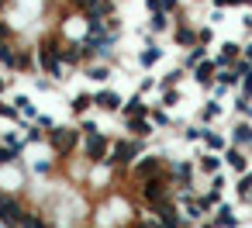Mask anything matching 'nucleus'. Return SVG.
I'll list each match as a JSON object with an SVG mask.
<instances>
[{
	"label": "nucleus",
	"instance_id": "nucleus-24",
	"mask_svg": "<svg viewBox=\"0 0 252 228\" xmlns=\"http://www.w3.org/2000/svg\"><path fill=\"white\" fill-rule=\"evenodd\" d=\"M214 225L218 228H235V214H231V207H218V214H214Z\"/></svg>",
	"mask_w": 252,
	"mask_h": 228
},
{
	"label": "nucleus",
	"instance_id": "nucleus-16",
	"mask_svg": "<svg viewBox=\"0 0 252 228\" xmlns=\"http://www.w3.org/2000/svg\"><path fill=\"white\" fill-rule=\"evenodd\" d=\"M11 104H14V111H18V118H21V121H35V118H38V111H35V104L28 100V94H18Z\"/></svg>",
	"mask_w": 252,
	"mask_h": 228
},
{
	"label": "nucleus",
	"instance_id": "nucleus-40",
	"mask_svg": "<svg viewBox=\"0 0 252 228\" xmlns=\"http://www.w3.org/2000/svg\"><path fill=\"white\" fill-rule=\"evenodd\" d=\"M183 138H187V142H200V138H204V128H187Z\"/></svg>",
	"mask_w": 252,
	"mask_h": 228
},
{
	"label": "nucleus",
	"instance_id": "nucleus-14",
	"mask_svg": "<svg viewBox=\"0 0 252 228\" xmlns=\"http://www.w3.org/2000/svg\"><path fill=\"white\" fill-rule=\"evenodd\" d=\"M125 128H128L131 138H149V135L156 131V125H152L149 118H125Z\"/></svg>",
	"mask_w": 252,
	"mask_h": 228
},
{
	"label": "nucleus",
	"instance_id": "nucleus-41",
	"mask_svg": "<svg viewBox=\"0 0 252 228\" xmlns=\"http://www.w3.org/2000/svg\"><path fill=\"white\" fill-rule=\"evenodd\" d=\"M7 38H14V28H11L4 18H0V42H7Z\"/></svg>",
	"mask_w": 252,
	"mask_h": 228
},
{
	"label": "nucleus",
	"instance_id": "nucleus-21",
	"mask_svg": "<svg viewBox=\"0 0 252 228\" xmlns=\"http://www.w3.org/2000/svg\"><path fill=\"white\" fill-rule=\"evenodd\" d=\"M0 145H7L14 156H25V135H14V131H7V135H0Z\"/></svg>",
	"mask_w": 252,
	"mask_h": 228
},
{
	"label": "nucleus",
	"instance_id": "nucleus-43",
	"mask_svg": "<svg viewBox=\"0 0 252 228\" xmlns=\"http://www.w3.org/2000/svg\"><path fill=\"white\" fill-rule=\"evenodd\" d=\"M35 125H38V128H42V131H49V128H52V125H56V121H52V118H49V114H38V118H35Z\"/></svg>",
	"mask_w": 252,
	"mask_h": 228
},
{
	"label": "nucleus",
	"instance_id": "nucleus-36",
	"mask_svg": "<svg viewBox=\"0 0 252 228\" xmlns=\"http://www.w3.org/2000/svg\"><path fill=\"white\" fill-rule=\"evenodd\" d=\"M214 42V32L211 28H197V45H211Z\"/></svg>",
	"mask_w": 252,
	"mask_h": 228
},
{
	"label": "nucleus",
	"instance_id": "nucleus-31",
	"mask_svg": "<svg viewBox=\"0 0 252 228\" xmlns=\"http://www.w3.org/2000/svg\"><path fill=\"white\" fill-rule=\"evenodd\" d=\"M183 73H187V69H169V73L159 80V90H162V87H176V83L183 80Z\"/></svg>",
	"mask_w": 252,
	"mask_h": 228
},
{
	"label": "nucleus",
	"instance_id": "nucleus-27",
	"mask_svg": "<svg viewBox=\"0 0 252 228\" xmlns=\"http://www.w3.org/2000/svg\"><path fill=\"white\" fill-rule=\"evenodd\" d=\"M204 145H207L211 152H218V149H224V138H221L218 131H211V128H204Z\"/></svg>",
	"mask_w": 252,
	"mask_h": 228
},
{
	"label": "nucleus",
	"instance_id": "nucleus-10",
	"mask_svg": "<svg viewBox=\"0 0 252 228\" xmlns=\"http://www.w3.org/2000/svg\"><path fill=\"white\" fill-rule=\"evenodd\" d=\"M173 18H176V32H173V42H176L180 49H190V45L197 42V32H193V28L187 25L183 11H180V14H173Z\"/></svg>",
	"mask_w": 252,
	"mask_h": 228
},
{
	"label": "nucleus",
	"instance_id": "nucleus-6",
	"mask_svg": "<svg viewBox=\"0 0 252 228\" xmlns=\"http://www.w3.org/2000/svg\"><path fill=\"white\" fill-rule=\"evenodd\" d=\"M80 152H83V159H87L90 166H100V163L107 159V152H111V138H107L104 131L83 135V138H80Z\"/></svg>",
	"mask_w": 252,
	"mask_h": 228
},
{
	"label": "nucleus",
	"instance_id": "nucleus-45",
	"mask_svg": "<svg viewBox=\"0 0 252 228\" xmlns=\"http://www.w3.org/2000/svg\"><path fill=\"white\" fill-rule=\"evenodd\" d=\"M159 4H162V0H145V11H149V14H156V11H162Z\"/></svg>",
	"mask_w": 252,
	"mask_h": 228
},
{
	"label": "nucleus",
	"instance_id": "nucleus-17",
	"mask_svg": "<svg viewBox=\"0 0 252 228\" xmlns=\"http://www.w3.org/2000/svg\"><path fill=\"white\" fill-rule=\"evenodd\" d=\"M159 59H162V45H156V42H149V45L138 52V66H145V69H149V66H156Z\"/></svg>",
	"mask_w": 252,
	"mask_h": 228
},
{
	"label": "nucleus",
	"instance_id": "nucleus-34",
	"mask_svg": "<svg viewBox=\"0 0 252 228\" xmlns=\"http://www.w3.org/2000/svg\"><path fill=\"white\" fill-rule=\"evenodd\" d=\"M76 128H80V135H94V131H100V125H97L94 118H87V114H83V121H80Z\"/></svg>",
	"mask_w": 252,
	"mask_h": 228
},
{
	"label": "nucleus",
	"instance_id": "nucleus-44",
	"mask_svg": "<svg viewBox=\"0 0 252 228\" xmlns=\"http://www.w3.org/2000/svg\"><path fill=\"white\" fill-rule=\"evenodd\" d=\"M242 87H245V94H249V97H252V69H249V73H245V76H242Z\"/></svg>",
	"mask_w": 252,
	"mask_h": 228
},
{
	"label": "nucleus",
	"instance_id": "nucleus-32",
	"mask_svg": "<svg viewBox=\"0 0 252 228\" xmlns=\"http://www.w3.org/2000/svg\"><path fill=\"white\" fill-rule=\"evenodd\" d=\"M197 166H200L204 173H218V169H221V159H218V156H200Z\"/></svg>",
	"mask_w": 252,
	"mask_h": 228
},
{
	"label": "nucleus",
	"instance_id": "nucleus-2",
	"mask_svg": "<svg viewBox=\"0 0 252 228\" xmlns=\"http://www.w3.org/2000/svg\"><path fill=\"white\" fill-rule=\"evenodd\" d=\"M80 128L76 125H52L49 131H45V142L52 145V156L56 159H73L76 152H80Z\"/></svg>",
	"mask_w": 252,
	"mask_h": 228
},
{
	"label": "nucleus",
	"instance_id": "nucleus-47",
	"mask_svg": "<svg viewBox=\"0 0 252 228\" xmlns=\"http://www.w3.org/2000/svg\"><path fill=\"white\" fill-rule=\"evenodd\" d=\"M197 228H218V225H214V221H200Z\"/></svg>",
	"mask_w": 252,
	"mask_h": 228
},
{
	"label": "nucleus",
	"instance_id": "nucleus-37",
	"mask_svg": "<svg viewBox=\"0 0 252 228\" xmlns=\"http://www.w3.org/2000/svg\"><path fill=\"white\" fill-rule=\"evenodd\" d=\"M128 225H131V228H159L156 221H149V218H142V214H135V218H131Z\"/></svg>",
	"mask_w": 252,
	"mask_h": 228
},
{
	"label": "nucleus",
	"instance_id": "nucleus-25",
	"mask_svg": "<svg viewBox=\"0 0 252 228\" xmlns=\"http://www.w3.org/2000/svg\"><path fill=\"white\" fill-rule=\"evenodd\" d=\"M149 121H152L156 128H169V125H173V118L166 114V107H156V111H149Z\"/></svg>",
	"mask_w": 252,
	"mask_h": 228
},
{
	"label": "nucleus",
	"instance_id": "nucleus-26",
	"mask_svg": "<svg viewBox=\"0 0 252 228\" xmlns=\"http://www.w3.org/2000/svg\"><path fill=\"white\" fill-rule=\"evenodd\" d=\"M21 228H52V225H49L38 211H28V214H25V221H21Z\"/></svg>",
	"mask_w": 252,
	"mask_h": 228
},
{
	"label": "nucleus",
	"instance_id": "nucleus-13",
	"mask_svg": "<svg viewBox=\"0 0 252 228\" xmlns=\"http://www.w3.org/2000/svg\"><path fill=\"white\" fill-rule=\"evenodd\" d=\"M149 111H152V107L145 104V97H142L138 90H135V94L121 104V114H125V118H149Z\"/></svg>",
	"mask_w": 252,
	"mask_h": 228
},
{
	"label": "nucleus",
	"instance_id": "nucleus-5",
	"mask_svg": "<svg viewBox=\"0 0 252 228\" xmlns=\"http://www.w3.org/2000/svg\"><path fill=\"white\" fill-rule=\"evenodd\" d=\"M25 214H28V204L18 194L0 190V225H4V228H21Z\"/></svg>",
	"mask_w": 252,
	"mask_h": 228
},
{
	"label": "nucleus",
	"instance_id": "nucleus-19",
	"mask_svg": "<svg viewBox=\"0 0 252 228\" xmlns=\"http://www.w3.org/2000/svg\"><path fill=\"white\" fill-rule=\"evenodd\" d=\"M149 35H162V32H169V14H162V11H156V14H149V28H145Z\"/></svg>",
	"mask_w": 252,
	"mask_h": 228
},
{
	"label": "nucleus",
	"instance_id": "nucleus-15",
	"mask_svg": "<svg viewBox=\"0 0 252 228\" xmlns=\"http://www.w3.org/2000/svg\"><path fill=\"white\" fill-rule=\"evenodd\" d=\"M214 73H218V63H207V59H200V63L193 66V80H197L200 87H211V83H214Z\"/></svg>",
	"mask_w": 252,
	"mask_h": 228
},
{
	"label": "nucleus",
	"instance_id": "nucleus-28",
	"mask_svg": "<svg viewBox=\"0 0 252 228\" xmlns=\"http://www.w3.org/2000/svg\"><path fill=\"white\" fill-rule=\"evenodd\" d=\"M224 159H228V166H231V169H238V173L249 166V163H245V156H242L238 149H228V152H224Z\"/></svg>",
	"mask_w": 252,
	"mask_h": 228
},
{
	"label": "nucleus",
	"instance_id": "nucleus-30",
	"mask_svg": "<svg viewBox=\"0 0 252 228\" xmlns=\"http://www.w3.org/2000/svg\"><path fill=\"white\" fill-rule=\"evenodd\" d=\"M42 138H45V131H42L38 125H28V121H25V145H32V142H42Z\"/></svg>",
	"mask_w": 252,
	"mask_h": 228
},
{
	"label": "nucleus",
	"instance_id": "nucleus-23",
	"mask_svg": "<svg viewBox=\"0 0 252 228\" xmlns=\"http://www.w3.org/2000/svg\"><path fill=\"white\" fill-rule=\"evenodd\" d=\"M235 59H238V45H235V42H228V45L221 49V56H218L214 63H218V66H231Z\"/></svg>",
	"mask_w": 252,
	"mask_h": 228
},
{
	"label": "nucleus",
	"instance_id": "nucleus-42",
	"mask_svg": "<svg viewBox=\"0 0 252 228\" xmlns=\"http://www.w3.org/2000/svg\"><path fill=\"white\" fill-rule=\"evenodd\" d=\"M218 114H221V107H218V104L211 100V104L204 107V121H211V118H218Z\"/></svg>",
	"mask_w": 252,
	"mask_h": 228
},
{
	"label": "nucleus",
	"instance_id": "nucleus-18",
	"mask_svg": "<svg viewBox=\"0 0 252 228\" xmlns=\"http://www.w3.org/2000/svg\"><path fill=\"white\" fill-rule=\"evenodd\" d=\"M90 107H94V94H87V90H80V94L69 100V111H73V114H80V118H83Z\"/></svg>",
	"mask_w": 252,
	"mask_h": 228
},
{
	"label": "nucleus",
	"instance_id": "nucleus-38",
	"mask_svg": "<svg viewBox=\"0 0 252 228\" xmlns=\"http://www.w3.org/2000/svg\"><path fill=\"white\" fill-rule=\"evenodd\" d=\"M162 14H180V0H162Z\"/></svg>",
	"mask_w": 252,
	"mask_h": 228
},
{
	"label": "nucleus",
	"instance_id": "nucleus-35",
	"mask_svg": "<svg viewBox=\"0 0 252 228\" xmlns=\"http://www.w3.org/2000/svg\"><path fill=\"white\" fill-rule=\"evenodd\" d=\"M18 159H21V156H14V152H11L7 145H0V166H14Z\"/></svg>",
	"mask_w": 252,
	"mask_h": 228
},
{
	"label": "nucleus",
	"instance_id": "nucleus-9",
	"mask_svg": "<svg viewBox=\"0 0 252 228\" xmlns=\"http://www.w3.org/2000/svg\"><path fill=\"white\" fill-rule=\"evenodd\" d=\"M121 104H125V97H121L114 87H104V90H97V94H94V107H97V111H104V114H118V111H121Z\"/></svg>",
	"mask_w": 252,
	"mask_h": 228
},
{
	"label": "nucleus",
	"instance_id": "nucleus-11",
	"mask_svg": "<svg viewBox=\"0 0 252 228\" xmlns=\"http://www.w3.org/2000/svg\"><path fill=\"white\" fill-rule=\"evenodd\" d=\"M35 66H38V63H35V49H32L28 42H21V38H18V63H14V73L28 76Z\"/></svg>",
	"mask_w": 252,
	"mask_h": 228
},
{
	"label": "nucleus",
	"instance_id": "nucleus-3",
	"mask_svg": "<svg viewBox=\"0 0 252 228\" xmlns=\"http://www.w3.org/2000/svg\"><path fill=\"white\" fill-rule=\"evenodd\" d=\"M145 152V138H114L111 142V152H107V159H104V166L107 169H125V166H131L138 156Z\"/></svg>",
	"mask_w": 252,
	"mask_h": 228
},
{
	"label": "nucleus",
	"instance_id": "nucleus-1",
	"mask_svg": "<svg viewBox=\"0 0 252 228\" xmlns=\"http://www.w3.org/2000/svg\"><path fill=\"white\" fill-rule=\"evenodd\" d=\"M35 63H38V69H42L49 80H56V83H63V80L69 76V69H66V63H63V38H59L56 32L42 35V42L35 45Z\"/></svg>",
	"mask_w": 252,
	"mask_h": 228
},
{
	"label": "nucleus",
	"instance_id": "nucleus-4",
	"mask_svg": "<svg viewBox=\"0 0 252 228\" xmlns=\"http://www.w3.org/2000/svg\"><path fill=\"white\" fill-rule=\"evenodd\" d=\"M166 197H173V180H169L166 169L156 173V176H149V180H138V200H142V207H152V204H159Z\"/></svg>",
	"mask_w": 252,
	"mask_h": 228
},
{
	"label": "nucleus",
	"instance_id": "nucleus-20",
	"mask_svg": "<svg viewBox=\"0 0 252 228\" xmlns=\"http://www.w3.org/2000/svg\"><path fill=\"white\" fill-rule=\"evenodd\" d=\"M83 76H87V80H94V83H107V80H111V66L94 63V66H87V69H83Z\"/></svg>",
	"mask_w": 252,
	"mask_h": 228
},
{
	"label": "nucleus",
	"instance_id": "nucleus-22",
	"mask_svg": "<svg viewBox=\"0 0 252 228\" xmlns=\"http://www.w3.org/2000/svg\"><path fill=\"white\" fill-rule=\"evenodd\" d=\"M156 104H159V107H176V104H180V90H176V87H162Z\"/></svg>",
	"mask_w": 252,
	"mask_h": 228
},
{
	"label": "nucleus",
	"instance_id": "nucleus-46",
	"mask_svg": "<svg viewBox=\"0 0 252 228\" xmlns=\"http://www.w3.org/2000/svg\"><path fill=\"white\" fill-rule=\"evenodd\" d=\"M66 4H69V11H83V7H87V0H66Z\"/></svg>",
	"mask_w": 252,
	"mask_h": 228
},
{
	"label": "nucleus",
	"instance_id": "nucleus-12",
	"mask_svg": "<svg viewBox=\"0 0 252 228\" xmlns=\"http://www.w3.org/2000/svg\"><path fill=\"white\" fill-rule=\"evenodd\" d=\"M166 173H169V180H173L176 187L190 190V180H193V166H190V163H166Z\"/></svg>",
	"mask_w": 252,
	"mask_h": 228
},
{
	"label": "nucleus",
	"instance_id": "nucleus-48",
	"mask_svg": "<svg viewBox=\"0 0 252 228\" xmlns=\"http://www.w3.org/2000/svg\"><path fill=\"white\" fill-rule=\"evenodd\" d=\"M118 228H131V225H118Z\"/></svg>",
	"mask_w": 252,
	"mask_h": 228
},
{
	"label": "nucleus",
	"instance_id": "nucleus-33",
	"mask_svg": "<svg viewBox=\"0 0 252 228\" xmlns=\"http://www.w3.org/2000/svg\"><path fill=\"white\" fill-rule=\"evenodd\" d=\"M231 138H235V145H249V142H252V128H249V125H238Z\"/></svg>",
	"mask_w": 252,
	"mask_h": 228
},
{
	"label": "nucleus",
	"instance_id": "nucleus-49",
	"mask_svg": "<svg viewBox=\"0 0 252 228\" xmlns=\"http://www.w3.org/2000/svg\"><path fill=\"white\" fill-rule=\"evenodd\" d=\"M52 228H56V225H52Z\"/></svg>",
	"mask_w": 252,
	"mask_h": 228
},
{
	"label": "nucleus",
	"instance_id": "nucleus-29",
	"mask_svg": "<svg viewBox=\"0 0 252 228\" xmlns=\"http://www.w3.org/2000/svg\"><path fill=\"white\" fill-rule=\"evenodd\" d=\"M200 59H204V45H193V49L187 52V59H183V69H193Z\"/></svg>",
	"mask_w": 252,
	"mask_h": 228
},
{
	"label": "nucleus",
	"instance_id": "nucleus-7",
	"mask_svg": "<svg viewBox=\"0 0 252 228\" xmlns=\"http://www.w3.org/2000/svg\"><path fill=\"white\" fill-rule=\"evenodd\" d=\"M166 169V159L162 156H138L135 163H131V180L138 183V180H149V176H156V173H162Z\"/></svg>",
	"mask_w": 252,
	"mask_h": 228
},
{
	"label": "nucleus",
	"instance_id": "nucleus-39",
	"mask_svg": "<svg viewBox=\"0 0 252 228\" xmlns=\"http://www.w3.org/2000/svg\"><path fill=\"white\" fill-rule=\"evenodd\" d=\"M152 87H156V80H152V76H142V80H138V94H142V97H145Z\"/></svg>",
	"mask_w": 252,
	"mask_h": 228
},
{
	"label": "nucleus",
	"instance_id": "nucleus-8",
	"mask_svg": "<svg viewBox=\"0 0 252 228\" xmlns=\"http://www.w3.org/2000/svg\"><path fill=\"white\" fill-rule=\"evenodd\" d=\"M114 7H118V0H87V7L80 11L87 25H100L107 18H114Z\"/></svg>",
	"mask_w": 252,
	"mask_h": 228
}]
</instances>
